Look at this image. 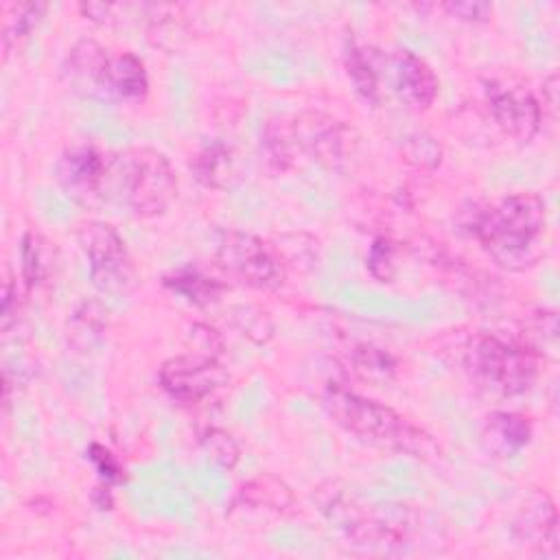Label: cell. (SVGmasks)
Wrapping results in <instances>:
<instances>
[{
  "instance_id": "6da1fadb",
  "label": "cell",
  "mask_w": 560,
  "mask_h": 560,
  "mask_svg": "<svg viewBox=\"0 0 560 560\" xmlns=\"http://www.w3.org/2000/svg\"><path fill=\"white\" fill-rule=\"evenodd\" d=\"M545 217L540 195L514 192L481 210L472 221V234L501 267L523 271L538 258Z\"/></svg>"
},
{
  "instance_id": "7a4b0ae2",
  "label": "cell",
  "mask_w": 560,
  "mask_h": 560,
  "mask_svg": "<svg viewBox=\"0 0 560 560\" xmlns=\"http://www.w3.org/2000/svg\"><path fill=\"white\" fill-rule=\"evenodd\" d=\"M324 407L341 429L370 444L411 453L418 457L431 451L429 435L398 411L341 385H328L324 394Z\"/></svg>"
},
{
  "instance_id": "3957f363",
  "label": "cell",
  "mask_w": 560,
  "mask_h": 560,
  "mask_svg": "<svg viewBox=\"0 0 560 560\" xmlns=\"http://www.w3.org/2000/svg\"><path fill=\"white\" fill-rule=\"evenodd\" d=\"M125 206L138 217H158L177 197V177L168 158L155 149L138 147L122 151L107 166Z\"/></svg>"
},
{
  "instance_id": "277c9868",
  "label": "cell",
  "mask_w": 560,
  "mask_h": 560,
  "mask_svg": "<svg viewBox=\"0 0 560 560\" xmlns=\"http://www.w3.org/2000/svg\"><path fill=\"white\" fill-rule=\"evenodd\" d=\"M464 368L481 389L508 398L525 394L538 374L532 350L492 335H475L466 341Z\"/></svg>"
},
{
  "instance_id": "5b68a950",
  "label": "cell",
  "mask_w": 560,
  "mask_h": 560,
  "mask_svg": "<svg viewBox=\"0 0 560 560\" xmlns=\"http://www.w3.org/2000/svg\"><path fill=\"white\" fill-rule=\"evenodd\" d=\"M79 245L88 258L92 284L107 295H125L136 284V269L122 236L105 221L79 228Z\"/></svg>"
},
{
  "instance_id": "8992f818",
  "label": "cell",
  "mask_w": 560,
  "mask_h": 560,
  "mask_svg": "<svg viewBox=\"0 0 560 560\" xmlns=\"http://www.w3.org/2000/svg\"><path fill=\"white\" fill-rule=\"evenodd\" d=\"M214 258L230 278L254 289H276L284 280L280 258L258 236L247 232H223Z\"/></svg>"
},
{
  "instance_id": "52a82bcc",
  "label": "cell",
  "mask_w": 560,
  "mask_h": 560,
  "mask_svg": "<svg viewBox=\"0 0 560 560\" xmlns=\"http://www.w3.org/2000/svg\"><path fill=\"white\" fill-rule=\"evenodd\" d=\"M230 374L217 361L214 354H179L171 357L160 368L162 387L179 400L197 402L223 385H228Z\"/></svg>"
},
{
  "instance_id": "ba28073f",
  "label": "cell",
  "mask_w": 560,
  "mask_h": 560,
  "mask_svg": "<svg viewBox=\"0 0 560 560\" xmlns=\"http://www.w3.org/2000/svg\"><path fill=\"white\" fill-rule=\"evenodd\" d=\"M282 125L293 155L306 153L317 162L335 164L346 153V129L339 125V120L326 114L308 112L295 116L291 122L282 120Z\"/></svg>"
},
{
  "instance_id": "9c48e42d",
  "label": "cell",
  "mask_w": 560,
  "mask_h": 560,
  "mask_svg": "<svg viewBox=\"0 0 560 560\" xmlns=\"http://www.w3.org/2000/svg\"><path fill=\"white\" fill-rule=\"evenodd\" d=\"M488 103L494 122L512 138L527 142L540 127V103L523 85L492 81L488 83Z\"/></svg>"
},
{
  "instance_id": "30bf717a",
  "label": "cell",
  "mask_w": 560,
  "mask_h": 560,
  "mask_svg": "<svg viewBox=\"0 0 560 560\" xmlns=\"http://www.w3.org/2000/svg\"><path fill=\"white\" fill-rule=\"evenodd\" d=\"M514 538L532 547L536 553L556 556L558 551V512L553 499L545 490H532L512 525Z\"/></svg>"
},
{
  "instance_id": "8fae6325",
  "label": "cell",
  "mask_w": 560,
  "mask_h": 560,
  "mask_svg": "<svg viewBox=\"0 0 560 560\" xmlns=\"http://www.w3.org/2000/svg\"><path fill=\"white\" fill-rule=\"evenodd\" d=\"M112 57L96 39H79L66 59V77L70 85L85 96L109 101Z\"/></svg>"
},
{
  "instance_id": "7c38bea8",
  "label": "cell",
  "mask_w": 560,
  "mask_h": 560,
  "mask_svg": "<svg viewBox=\"0 0 560 560\" xmlns=\"http://www.w3.org/2000/svg\"><path fill=\"white\" fill-rule=\"evenodd\" d=\"M107 175V162L90 144H77L61 153L57 162V182L72 199H90L101 190Z\"/></svg>"
},
{
  "instance_id": "4fadbf2b",
  "label": "cell",
  "mask_w": 560,
  "mask_h": 560,
  "mask_svg": "<svg viewBox=\"0 0 560 560\" xmlns=\"http://www.w3.org/2000/svg\"><path fill=\"white\" fill-rule=\"evenodd\" d=\"M394 90L409 107L424 109L438 96V77L424 59L411 50H396L392 57Z\"/></svg>"
},
{
  "instance_id": "5bb4252c",
  "label": "cell",
  "mask_w": 560,
  "mask_h": 560,
  "mask_svg": "<svg viewBox=\"0 0 560 560\" xmlns=\"http://www.w3.org/2000/svg\"><path fill=\"white\" fill-rule=\"evenodd\" d=\"M192 175L208 188L225 190L238 182V164L234 151L223 142L206 144L190 162Z\"/></svg>"
},
{
  "instance_id": "9a60e30c",
  "label": "cell",
  "mask_w": 560,
  "mask_h": 560,
  "mask_svg": "<svg viewBox=\"0 0 560 560\" xmlns=\"http://www.w3.org/2000/svg\"><path fill=\"white\" fill-rule=\"evenodd\" d=\"M483 438L494 453L510 457L529 444L532 422L514 411H494L486 418Z\"/></svg>"
},
{
  "instance_id": "2e32d148",
  "label": "cell",
  "mask_w": 560,
  "mask_h": 560,
  "mask_svg": "<svg viewBox=\"0 0 560 560\" xmlns=\"http://www.w3.org/2000/svg\"><path fill=\"white\" fill-rule=\"evenodd\" d=\"M149 90L144 63L131 55L120 52L112 57L109 68V101H140Z\"/></svg>"
},
{
  "instance_id": "e0dca14e",
  "label": "cell",
  "mask_w": 560,
  "mask_h": 560,
  "mask_svg": "<svg viewBox=\"0 0 560 560\" xmlns=\"http://www.w3.org/2000/svg\"><path fill=\"white\" fill-rule=\"evenodd\" d=\"M107 313L98 302H83L70 317L68 324V341L79 352H90L96 348L107 328Z\"/></svg>"
},
{
  "instance_id": "ac0fdd59",
  "label": "cell",
  "mask_w": 560,
  "mask_h": 560,
  "mask_svg": "<svg viewBox=\"0 0 560 560\" xmlns=\"http://www.w3.org/2000/svg\"><path fill=\"white\" fill-rule=\"evenodd\" d=\"M238 499H241V503L252 505V508L282 512V510L291 508L293 492L282 479H278L273 475H260L241 488Z\"/></svg>"
},
{
  "instance_id": "d6986e66",
  "label": "cell",
  "mask_w": 560,
  "mask_h": 560,
  "mask_svg": "<svg viewBox=\"0 0 560 560\" xmlns=\"http://www.w3.org/2000/svg\"><path fill=\"white\" fill-rule=\"evenodd\" d=\"M164 284L192 304H210L219 298L221 284L197 269H179L164 278Z\"/></svg>"
},
{
  "instance_id": "ffe728a7",
  "label": "cell",
  "mask_w": 560,
  "mask_h": 560,
  "mask_svg": "<svg viewBox=\"0 0 560 560\" xmlns=\"http://www.w3.org/2000/svg\"><path fill=\"white\" fill-rule=\"evenodd\" d=\"M22 280L26 289H33L42 284L50 271V258H48V241L39 232H26L22 236Z\"/></svg>"
},
{
  "instance_id": "44dd1931",
  "label": "cell",
  "mask_w": 560,
  "mask_h": 560,
  "mask_svg": "<svg viewBox=\"0 0 560 560\" xmlns=\"http://www.w3.org/2000/svg\"><path fill=\"white\" fill-rule=\"evenodd\" d=\"M42 13H44L42 2H15L4 11V24H2L4 52H11V48L18 46V42L33 31Z\"/></svg>"
},
{
  "instance_id": "7402d4cb",
  "label": "cell",
  "mask_w": 560,
  "mask_h": 560,
  "mask_svg": "<svg viewBox=\"0 0 560 560\" xmlns=\"http://www.w3.org/2000/svg\"><path fill=\"white\" fill-rule=\"evenodd\" d=\"M343 61H346V72H348V79L352 81L354 90L368 101V103H378V77L365 55V50H361L354 42H350L346 46V55H343Z\"/></svg>"
},
{
  "instance_id": "603a6c76",
  "label": "cell",
  "mask_w": 560,
  "mask_h": 560,
  "mask_svg": "<svg viewBox=\"0 0 560 560\" xmlns=\"http://www.w3.org/2000/svg\"><path fill=\"white\" fill-rule=\"evenodd\" d=\"M201 448L206 451V455L221 468H234L238 457H241V448L238 442L223 429L219 427H210L201 433L199 438Z\"/></svg>"
},
{
  "instance_id": "cb8c5ba5",
  "label": "cell",
  "mask_w": 560,
  "mask_h": 560,
  "mask_svg": "<svg viewBox=\"0 0 560 560\" xmlns=\"http://www.w3.org/2000/svg\"><path fill=\"white\" fill-rule=\"evenodd\" d=\"M352 365L365 378H389L396 368L389 352L370 343H361L352 350Z\"/></svg>"
},
{
  "instance_id": "d4e9b609",
  "label": "cell",
  "mask_w": 560,
  "mask_h": 560,
  "mask_svg": "<svg viewBox=\"0 0 560 560\" xmlns=\"http://www.w3.org/2000/svg\"><path fill=\"white\" fill-rule=\"evenodd\" d=\"M402 155L409 164L418 168H435L442 162V147L433 136L416 131L405 138Z\"/></svg>"
},
{
  "instance_id": "484cf974",
  "label": "cell",
  "mask_w": 560,
  "mask_h": 560,
  "mask_svg": "<svg viewBox=\"0 0 560 560\" xmlns=\"http://www.w3.org/2000/svg\"><path fill=\"white\" fill-rule=\"evenodd\" d=\"M232 313H234L236 328L252 341L265 343L271 337L273 324L265 311H260L256 306H236Z\"/></svg>"
},
{
  "instance_id": "4316f807",
  "label": "cell",
  "mask_w": 560,
  "mask_h": 560,
  "mask_svg": "<svg viewBox=\"0 0 560 560\" xmlns=\"http://www.w3.org/2000/svg\"><path fill=\"white\" fill-rule=\"evenodd\" d=\"M368 269L381 282H389L394 278V271H396L394 247L387 238H376L372 243L370 254H368Z\"/></svg>"
},
{
  "instance_id": "83f0119b",
  "label": "cell",
  "mask_w": 560,
  "mask_h": 560,
  "mask_svg": "<svg viewBox=\"0 0 560 560\" xmlns=\"http://www.w3.org/2000/svg\"><path fill=\"white\" fill-rule=\"evenodd\" d=\"M444 11H448L453 18H459L464 22H486L492 13V7L488 2H470V0H464V2H444L442 4Z\"/></svg>"
},
{
  "instance_id": "f1b7e54d",
  "label": "cell",
  "mask_w": 560,
  "mask_h": 560,
  "mask_svg": "<svg viewBox=\"0 0 560 560\" xmlns=\"http://www.w3.org/2000/svg\"><path fill=\"white\" fill-rule=\"evenodd\" d=\"M20 306H22V298H20L18 284L13 282V278H7L2 287V315H0L2 330H9L18 322Z\"/></svg>"
},
{
  "instance_id": "f546056e",
  "label": "cell",
  "mask_w": 560,
  "mask_h": 560,
  "mask_svg": "<svg viewBox=\"0 0 560 560\" xmlns=\"http://www.w3.org/2000/svg\"><path fill=\"white\" fill-rule=\"evenodd\" d=\"M90 459L96 464L98 472H101L105 479L116 481V479L120 477V468H118L114 455H112L107 448H103V446H98V444H92V446H90Z\"/></svg>"
},
{
  "instance_id": "4dcf8cb0",
  "label": "cell",
  "mask_w": 560,
  "mask_h": 560,
  "mask_svg": "<svg viewBox=\"0 0 560 560\" xmlns=\"http://www.w3.org/2000/svg\"><path fill=\"white\" fill-rule=\"evenodd\" d=\"M558 77L556 74H551V77H547L545 81H542V94H547V105L549 107H556V92H558Z\"/></svg>"
}]
</instances>
